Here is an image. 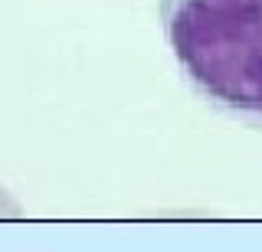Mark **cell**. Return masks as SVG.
<instances>
[{"label":"cell","instance_id":"cell-1","mask_svg":"<svg viewBox=\"0 0 262 252\" xmlns=\"http://www.w3.org/2000/svg\"><path fill=\"white\" fill-rule=\"evenodd\" d=\"M161 23L193 92L262 128V0H161Z\"/></svg>","mask_w":262,"mask_h":252}]
</instances>
